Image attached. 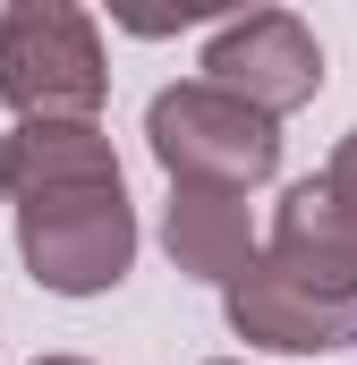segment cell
I'll use <instances>...</instances> for the list:
<instances>
[{
	"instance_id": "cell-11",
	"label": "cell",
	"mask_w": 357,
	"mask_h": 365,
	"mask_svg": "<svg viewBox=\"0 0 357 365\" xmlns=\"http://www.w3.org/2000/svg\"><path fill=\"white\" fill-rule=\"evenodd\" d=\"M34 365H94V357H34Z\"/></svg>"
},
{
	"instance_id": "cell-1",
	"label": "cell",
	"mask_w": 357,
	"mask_h": 365,
	"mask_svg": "<svg viewBox=\"0 0 357 365\" xmlns=\"http://www.w3.org/2000/svg\"><path fill=\"white\" fill-rule=\"evenodd\" d=\"M0 102L17 119H102L111 60L86 0H9L0 9Z\"/></svg>"
},
{
	"instance_id": "cell-12",
	"label": "cell",
	"mask_w": 357,
	"mask_h": 365,
	"mask_svg": "<svg viewBox=\"0 0 357 365\" xmlns=\"http://www.w3.org/2000/svg\"><path fill=\"white\" fill-rule=\"evenodd\" d=\"M213 365H247V357H213Z\"/></svg>"
},
{
	"instance_id": "cell-8",
	"label": "cell",
	"mask_w": 357,
	"mask_h": 365,
	"mask_svg": "<svg viewBox=\"0 0 357 365\" xmlns=\"http://www.w3.org/2000/svg\"><path fill=\"white\" fill-rule=\"evenodd\" d=\"M119 153L102 119H17L0 136V204L17 195H60V187H111Z\"/></svg>"
},
{
	"instance_id": "cell-9",
	"label": "cell",
	"mask_w": 357,
	"mask_h": 365,
	"mask_svg": "<svg viewBox=\"0 0 357 365\" xmlns=\"http://www.w3.org/2000/svg\"><path fill=\"white\" fill-rule=\"evenodd\" d=\"M238 9H256V0H102V17L119 34H136V43H171L187 26H221Z\"/></svg>"
},
{
	"instance_id": "cell-6",
	"label": "cell",
	"mask_w": 357,
	"mask_h": 365,
	"mask_svg": "<svg viewBox=\"0 0 357 365\" xmlns=\"http://www.w3.org/2000/svg\"><path fill=\"white\" fill-rule=\"evenodd\" d=\"M256 247H264V238H256V204H247V187L171 179V204H162V255H171V272L221 289Z\"/></svg>"
},
{
	"instance_id": "cell-7",
	"label": "cell",
	"mask_w": 357,
	"mask_h": 365,
	"mask_svg": "<svg viewBox=\"0 0 357 365\" xmlns=\"http://www.w3.org/2000/svg\"><path fill=\"white\" fill-rule=\"evenodd\" d=\"M264 255H272L289 280H306L315 297L357 306V212H341V204L323 195V179H298L289 195H281Z\"/></svg>"
},
{
	"instance_id": "cell-2",
	"label": "cell",
	"mask_w": 357,
	"mask_h": 365,
	"mask_svg": "<svg viewBox=\"0 0 357 365\" xmlns=\"http://www.w3.org/2000/svg\"><path fill=\"white\" fill-rule=\"evenodd\" d=\"M17 264L34 289L51 297H102L136 272V204H128V179L111 187H60V195H17Z\"/></svg>"
},
{
	"instance_id": "cell-10",
	"label": "cell",
	"mask_w": 357,
	"mask_h": 365,
	"mask_svg": "<svg viewBox=\"0 0 357 365\" xmlns=\"http://www.w3.org/2000/svg\"><path fill=\"white\" fill-rule=\"evenodd\" d=\"M323 195H332L341 212H357V128L332 145V162H323Z\"/></svg>"
},
{
	"instance_id": "cell-3",
	"label": "cell",
	"mask_w": 357,
	"mask_h": 365,
	"mask_svg": "<svg viewBox=\"0 0 357 365\" xmlns=\"http://www.w3.org/2000/svg\"><path fill=\"white\" fill-rule=\"evenodd\" d=\"M145 145L162 162V179H196V187H256L281 170V119L238 102L213 77H178L145 102Z\"/></svg>"
},
{
	"instance_id": "cell-4",
	"label": "cell",
	"mask_w": 357,
	"mask_h": 365,
	"mask_svg": "<svg viewBox=\"0 0 357 365\" xmlns=\"http://www.w3.org/2000/svg\"><path fill=\"white\" fill-rule=\"evenodd\" d=\"M204 77L230 86L238 102H256V110H272V119H289L323 93V43L306 34V17L256 0V9L221 17V34L204 43Z\"/></svg>"
},
{
	"instance_id": "cell-5",
	"label": "cell",
	"mask_w": 357,
	"mask_h": 365,
	"mask_svg": "<svg viewBox=\"0 0 357 365\" xmlns=\"http://www.w3.org/2000/svg\"><path fill=\"white\" fill-rule=\"evenodd\" d=\"M221 314L247 349H272V357H332L357 340V306L341 297H315L306 280H289L264 247L221 280Z\"/></svg>"
}]
</instances>
